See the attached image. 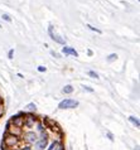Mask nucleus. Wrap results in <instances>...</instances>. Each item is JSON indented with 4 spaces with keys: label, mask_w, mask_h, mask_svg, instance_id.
Listing matches in <instances>:
<instances>
[{
    "label": "nucleus",
    "mask_w": 140,
    "mask_h": 150,
    "mask_svg": "<svg viewBox=\"0 0 140 150\" xmlns=\"http://www.w3.org/2000/svg\"><path fill=\"white\" fill-rule=\"evenodd\" d=\"M78 106V101L72 98H66L63 101H61L58 103V109L61 110H67V109H75V107Z\"/></svg>",
    "instance_id": "1"
},
{
    "label": "nucleus",
    "mask_w": 140,
    "mask_h": 150,
    "mask_svg": "<svg viewBox=\"0 0 140 150\" xmlns=\"http://www.w3.org/2000/svg\"><path fill=\"white\" fill-rule=\"evenodd\" d=\"M18 144H19V137L18 136L6 134L5 137H4V146L5 148H14Z\"/></svg>",
    "instance_id": "2"
},
{
    "label": "nucleus",
    "mask_w": 140,
    "mask_h": 150,
    "mask_svg": "<svg viewBox=\"0 0 140 150\" xmlns=\"http://www.w3.org/2000/svg\"><path fill=\"white\" fill-rule=\"evenodd\" d=\"M24 116H25V114H23V112H19L18 115L11 116V119H10L9 122L13 125V126H15V127L22 129L24 126Z\"/></svg>",
    "instance_id": "3"
},
{
    "label": "nucleus",
    "mask_w": 140,
    "mask_h": 150,
    "mask_svg": "<svg viewBox=\"0 0 140 150\" xmlns=\"http://www.w3.org/2000/svg\"><path fill=\"white\" fill-rule=\"evenodd\" d=\"M37 117L33 114H25V116H24V125H25L27 127H33L34 125L37 124Z\"/></svg>",
    "instance_id": "4"
},
{
    "label": "nucleus",
    "mask_w": 140,
    "mask_h": 150,
    "mask_svg": "<svg viewBox=\"0 0 140 150\" xmlns=\"http://www.w3.org/2000/svg\"><path fill=\"white\" fill-rule=\"evenodd\" d=\"M6 134H10V135H14V136L19 137V135L22 134V129L15 127L10 122H8V125H6Z\"/></svg>",
    "instance_id": "5"
},
{
    "label": "nucleus",
    "mask_w": 140,
    "mask_h": 150,
    "mask_svg": "<svg viewBox=\"0 0 140 150\" xmlns=\"http://www.w3.org/2000/svg\"><path fill=\"white\" fill-rule=\"evenodd\" d=\"M24 140L29 144H34L35 141L38 140V135H37L34 131H27L25 134H24Z\"/></svg>",
    "instance_id": "6"
},
{
    "label": "nucleus",
    "mask_w": 140,
    "mask_h": 150,
    "mask_svg": "<svg viewBox=\"0 0 140 150\" xmlns=\"http://www.w3.org/2000/svg\"><path fill=\"white\" fill-rule=\"evenodd\" d=\"M48 33H49V37H51V38H52L53 40H54V42H57V43H59V44H63V45H64L66 40L61 38V37H59L58 34L53 33V25H49V28H48Z\"/></svg>",
    "instance_id": "7"
},
{
    "label": "nucleus",
    "mask_w": 140,
    "mask_h": 150,
    "mask_svg": "<svg viewBox=\"0 0 140 150\" xmlns=\"http://www.w3.org/2000/svg\"><path fill=\"white\" fill-rule=\"evenodd\" d=\"M47 146H48V139H39L34 143L35 150H44L47 149Z\"/></svg>",
    "instance_id": "8"
},
{
    "label": "nucleus",
    "mask_w": 140,
    "mask_h": 150,
    "mask_svg": "<svg viewBox=\"0 0 140 150\" xmlns=\"http://www.w3.org/2000/svg\"><path fill=\"white\" fill-rule=\"evenodd\" d=\"M62 53L66 56H75V57H78V53L75 48H71V47H63L62 48Z\"/></svg>",
    "instance_id": "9"
},
{
    "label": "nucleus",
    "mask_w": 140,
    "mask_h": 150,
    "mask_svg": "<svg viewBox=\"0 0 140 150\" xmlns=\"http://www.w3.org/2000/svg\"><path fill=\"white\" fill-rule=\"evenodd\" d=\"M35 126H37V130H38V132H43V131H46V130H47V126L44 125L43 120H42V121H37Z\"/></svg>",
    "instance_id": "10"
},
{
    "label": "nucleus",
    "mask_w": 140,
    "mask_h": 150,
    "mask_svg": "<svg viewBox=\"0 0 140 150\" xmlns=\"http://www.w3.org/2000/svg\"><path fill=\"white\" fill-rule=\"evenodd\" d=\"M129 120H130V122H131V124H134L136 127L140 126V121H139V119H138V117H135V116H130Z\"/></svg>",
    "instance_id": "11"
},
{
    "label": "nucleus",
    "mask_w": 140,
    "mask_h": 150,
    "mask_svg": "<svg viewBox=\"0 0 140 150\" xmlns=\"http://www.w3.org/2000/svg\"><path fill=\"white\" fill-rule=\"evenodd\" d=\"M62 91H63V93H68V95H69V93L73 92V87H72L71 85H66V86L63 87Z\"/></svg>",
    "instance_id": "12"
},
{
    "label": "nucleus",
    "mask_w": 140,
    "mask_h": 150,
    "mask_svg": "<svg viewBox=\"0 0 140 150\" xmlns=\"http://www.w3.org/2000/svg\"><path fill=\"white\" fill-rule=\"evenodd\" d=\"M35 109H37V105L34 102H30V103H28V105L25 106V110H28V111H35Z\"/></svg>",
    "instance_id": "13"
},
{
    "label": "nucleus",
    "mask_w": 140,
    "mask_h": 150,
    "mask_svg": "<svg viewBox=\"0 0 140 150\" xmlns=\"http://www.w3.org/2000/svg\"><path fill=\"white\" fill-rule=\"evenodd\" d=\"M58 144H59V141H58V140L53 141V143H51V145L48 146V149H47V150H54V149H56V146H57Z\"/></svg>",
    "instance_id": "14"
},
{
    "label": "nucleus",
    "mask_w": 140,
    "mask_h": 150,
    "mask_svg": "<svg viewBox=\"0 0 140 150\" xmlns=\"http://www.w3.org/2000/svg\"><path fill=\"white\" fill-rule=\"evenodd\" d=\"M116 58H117V54H115V53H111V54L107 56V62H110V63H111V62H114Z\"/></svg>",
    "instance_id": "15"
},
{
    "label": "nucleus",
    "mask_w": 140,
    "mask_h": 150,
    "mask_svg": "<svg viewBox=\"0 0 140 150\" xmlns=\"http://www.w3.org/2000/svg\"><path fill=\"white\" fill-rule=\"evenodd\" d=\"M88 76L92 77V78H96V80H98V78H100V77H98V74L95 72V71H88Z\"/></svg>",
    "instance_id": "16"
},
{
    "label": "nucleus",
    "mask_w": 140,
    "mask_h": 150,
    "mask_svg": "<svg viewBox=\"0 0 140 150\" xmlns=\"http://www.w3.org/2000/svg\"><path fill=\"white\" fill-rule=\"evenodd\" d=\"M87 28H90V29H91V30H93V32H97V33H100V34H101V30H100V29H97V28H95V27H92L91 25V24H87Z\"/></svg>",
    "instance_id": "17"
},
{
    "label": "nucleus",
    "mask_w": 140,
    "mask_h": 150,
    "mask_svg": "<svg viewBox=\"0 0 140 150\" xmlns=\"http://www.w3.org/2000/svg\"><path fill=\"white\" fill-rule=\"evenodd\" d=\"M1 18L4 19V20H5V22H11V18H10V16L9 15H8V14H3V16H1Z\"/></svg>",
    "instance_id": "18"
},
{
    "label": "nucleus",
    "mask_w": 140,
    "mask_h": 150,
    "mask_svg": "<svg viewBox=\"0 0 140 150\" xmlns=\"http://www.w3.org/2000/svg\"><path fill=\"white\" fill-rule=\"evenodd\" d=\"M54 150H64V145H63L62 143H59V144L56 146V149H54Z\"/></svg>",
    "instance_id": "19"
},
{
    "label": "nucleus",
    "mask_w": 140,
    "mask_h": 150,
    "mask_svg": "<svg viewBox=\"0 0 140 150\" xmlns=\"http://www.w3.org/2000/svg\"><path fill=\"white\" fill-rule=\"evenodd\" d=\"M4 112H5V109H4V103H3V105H0V117L4 115Z\"/></svg>",
    "instance_id": "20"
},
{
    "label": "nucleus",
    "mask_w": 140,
    "mask_h": 150,
    "mask_svg": "<svg viewBox=\"0 0 140 150\" xmlns=\"http://www.w3.org/2000/svg\"><path fill=\"white\" fill-rule=\"evenodd\" d=\"M38 71H39V72H46V71H47V67H46V66H39V67H38Z\"/></svg>",
    "instance_id": "21"
},
{
    "label": "nucleus",
    "mask_w": 140,
    "mask_h": 150,
    "mask_svg": "<svg viewBox=\"0 0 140 150\" xmlns=\"http://www.w3.org/2000/svg\"><path fill=\"white\" fill-rule=\"evenodd\" d=\"M83 90L87 91V92H93V90L91 88V87H88V86H83Z\"/></svg>",
    "instance_id": "22"
},
{
    "label": "nucleus",
    "mask_w": 140,
    "mask_h": 150,
    "mask_svg": "<svg viewBox=\"0 0 140 150\" xmlns=\"http://www.w3.org/2000/svg\"><path fill=\"white\" fill-rule=\"evenodd\" d=\"M13 54H14V51H13V49H10L9 53H8V57H9L10 59H11V58H13Z\"/></svg>",
    "instance_id": "23"
},
{
    "label": "nucleus",
    "mask_w": 140,
    "mask_h": 150,
    "mask_svg": "<svg viewBox=\"0 0 140 150\" xmlns=\"http://www.w3.org/2000/svg\"><path fill=\"white\" fill-rule=\"evenodd\" d=\"M107 136H109V139H110L111 141L114 140V136H112V134H111V132H107Z\"/></svg>",
    "instance_id": "24"
},
{
    "label": "nucleus",
    "mask_w": 140,
    "mask_h": 150,
    "mask_svg": "<svg viewBox=\"0 0 140 150\" xmlns=\"http://www.w3.org/2000/svg\"><path fill=\"white\" fill-rule=\"evenodd\" d=\"M52 53V56H54V57H57V58H59V54L58 53H56V52H51Z\"/></svg>",
    "instance_id": "25"
},
{
    "label": "nucleus",
    "mask_w": 140,
    "mask_h": 150,
    "mask_svg": "<svg viewBox=\"0 0 140 150\" xmlns=\"http://www.w3.org/2000/svg\"><path fill=\"white\" fill-rule=\"evenodd\" d=\"M23 150H30V146H25V148H24Z\"/></svg>",
    "instance_id": "26"
},
{
    "label": "nucleus",
    "mask_w": 140,
    "mask_h": 150,
    "mask_svg": "<svg viewBox=\"0 0 140 150\" xmlns=\"http://www.w3.org/2000/svg\"><path fill=\"white\" fill-rule=\"evenodd\" d=\"M3 103H4V101H3V98L0 97V105H3Z\"/></svg>",
    "instance_id": "27"
},
{
    "label": "nucleus",
    "mask_w": 140,
    "mask_h": 150,
    "mask_svg": "<svg viewBox=\"0 0 140 150\" xmlns=\"http://www.w3.org/2000/svg\"><path fill=\"white\" fill-rule=\"evenodd\" d=\"M3 150H10V149H5V146L3 145Z\"/></svg>",
    "instance_id": "28"
},
{
    "label": "nucleus",
    "mask_w": 140,
    "mask_h": 150,
    "mask_svg": "<svg viewBox=\"0 0 140 150\" xmlns=\"http://www.w3.org/2000/svg\"><path fill=\"white\" fill-rule=\"evenodd\" d=\"M135 150H139V148H136V149H135Z\"/></svg>",
    "instance_id": "29"
},
{
    "label": "nucleus",
    "mask_w": 140,
    "mask_h": 150,
    "mask_svg": "<svg viewBox=\"0 0 140 150\" xmlns=\"http://www.w3.org/2000/svg\"><path fill=\"white\" fill-rule=\"evenodd\" d=\"M0 28H1V25H0Z\"/></svg>",
    "instance_id": "30"
}]
</instances>
